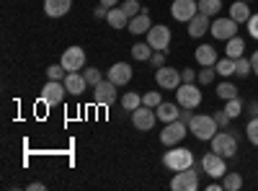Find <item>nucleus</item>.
<instances>
[{
	"label": "nucleus",
	"mask_w": 258,
	"mask_h": 191,
	"mask_svg": "<svg viewBox=\"0 0 258 191\" xmlns=\"http://www.w3.org/2000/svg\"><path fill=\"white\" fill-rule=\"evenodd\" d=\"M188 132L197 137L199 142H212V137L220 132V126H217V121H214V116L194 114L191 121H188Z\"/></svg>",
	"instance_id": "nucleus-1"
},
{
	"label": "nucleus",
	"mask_w": 258,
	"mask_h": 191,
	"mask_svg": "<svg viewBox=\"0 0 258 191\" xmlns=\"http://www.w3.org/2000/svg\"><path fill=\"white\" fill-rule=\"evenodd\" d=\"M176 103L181 106V109L194 111L202 103V88L197 86V83H181V86L176 88Z\"/></svg>",
	"instance_id": "nucleus-2"
},
{
	"label": "nucleus",
	"mask_w": 258,
	"mask_h": 191,
	"mask_svg": "<svg viewBox=\"0 0 258 191\" xmlns=\"http://www.w3.org/2000/svg\"><path fill=\"white\" fill-rule=\"evenodd\" d=\"M212 150L220 153L222 158H235V153H238V135H235L232 130L217 132L212 137Z\"/></svg>",
	"instance_id": "nucleus-3"
},
{
	"label": "nucleus",
	"mask_w": 258,
	"mask_h": 191,
	"mask_svg": "<svg viewBox=\"0 0 258 191\" xmlns=\"http://www.w3.org/2000/svg\"><path fill=\"white\" fill-rule=\"evenodd\" d=\"M163 165L170 168V171H183V168H191L194 165V153L188 150V147H176L173 150H168L163 155Z\"/></svg>",
	"instance_id": "nucleus-4"
},
{
	"label": "nucleus",
	"mask_w": 258,
	"mask_h": 191,
	"mask_svg": "<svg viewBox=\"0 0 258 191\" xmlns=\"http://www.w3.org/2000/svg\"><path fill=\"white\" fill-rule=\"evenodd\" d=\"M188 135V124L183 119H176V121H168L165 124V130L160 132V142L165 147H173L178 142H183V137Z\"/></svg>",
	"instance_id": "nucleus-5"
},
{
	"label": "nucleus",
	"mask_w": 258,
	"mask_h": 191,
	"mask_svg": "<svg viewBox=\"0 0 258 191\" xmlns=\"http://www.w3.org/2000/svg\"><path fill=\"white\" fill-rule=\"evenodd\" d=\"M170 188L173 191H197L199 188V171L197 168H183V171H176L173 181H170Z\"/></svg>",
	"instance_id": "nucleus-6"
},
{
	"label": "nucleus",
	"mask_w": 258,
	"mask_h": 191,
	"mask_svg": "<svg viewBox=\"0 0 258 191\" xmlns=\"http://www.w3.org/2000/svg\"><path fill=\"white\" fill-rule=\"evenodd\" d=\"M238 21L235 18H214L212 21V29H209V34L214 36V39H220V41H227V39H232V36H238Z\"/></svg>",
	"instance_id": "nucleus-7"
},
{
	"label": "nucleus",
	"mask_w": 258,
	"mask_h": 191,
	"mask_svg": "<svg viewBox=\"0 0 258 191\" xmlns=\"http://www.w3.org/2000/svg\"><path fill=\"white\" fill-rule=\"evenodd\" d=\"M227 158H222L220 153H207L204 158H202V168H204V173L207 176H212V178H222L225 173H227V163H225Z\"/></svg>",
	"instance_id": "nucleus-8"
},
{
	"label": "nucleus",
	"mask_w": 258,
	"mask_h": 191,
	"mask_svg": "<svg viewBox=\"0 0 258 191\" xmlns=\"http://www.w3.org/2000/svg\"><path fill=\"white\" fill-rule=\"evenodd\" d=\"M59 65L68 70V73H78L85 68V52L83 47H68L62 52V59H59Z\"/></svg>",
	"instance_id": "nucleus-9"
},
{
	"label": "nucleus",
	"mask_w": 258,
	"mask_h": 191,
	"mask_svg": "<svg viewBox=\"0 0 258 191\" xmlns=\"http://www.w3.org/2000/svg\"><path fill=\"white\" fill-rule=\"evenodd\" d=\"M116 83H111L109 78H106V80H101L98 83V86H93V101L98 103V106H111L114 101H116Z\"/></svg>",
	"instance_id": "nucleus-10"
},
{
	"label": "nucleus",
	"mask_w": 258,
	"mask_h": 191,
	"mask_svg": "<svg viewBox=\"0 0 258 191\" xmlns=\"http://www.w3.org/2000/svg\"><path fill=\"white\" fill-rule=\"evenodd\" d=\"M199 13V3L197 0H173V6H170V16L181 24H188V21Z\"/></svg>",
	"instance_id": "nucleus-11"
},
{
	"label": "nucleus",
	"mask_w": 258,
	"mask_h": 191,
	"mask_svg": "<svg viewBox=\"0 0 258 191\" xmlns=\"http://www.w3.org/2000/svg\"><path fill=\"white\" fill-rule=\"evenodd\" d=\"M155 80H158V86L163 88V91H176L178 86H181V73L176 70V68H168V65H163V68H158L155 70Z\"/></svg>",
	"instance_id": "nucleus-12"
},
{
	"label": "nucleus",
	"mask_w": 258,
	"mask_h": 191,
	"mask_svg": "<svg viewBox=\"0 0 258 191\" xmlns=\"http://www.w3.org/2000/svg\"><path fill=\"white\" fill-rule=\"evenodd\" d=\"M155 121H158V114H155V109H150V106H140V109H135L132 111V124L137 126L140 132H150L155 126Z\"/></svg>",
	"instance_id": "nucleus-13"
},
{
	"label": "nucleus",
	"mask_w": 258,
	"mask_h": 191,
	"mask_svg": "<svg viewBox=\"0 0 258 191\" xmlns=\"http://www.w3.org/2000/svg\"><path fill=\"white\" fill-rule=\"evenodd\" d=\"M147 44L153 47L155 52H165V49H168V44H170V29H168V26H163V24L153 26V29L147 31Z\"/></svg>",
	"instance_id": "nucleus-14"
},
{
	"label": "nucleus",
	"mask_w": 258,
	"mask_h": 191,
	"mask_svg": "<svg viewBox=\"0 0 258 191\" xmlns=\"http://www.w3.org/2000/svg\"><path fill=\"white\" fill-rule=\"evenodd\" d=\"M64 96H68V88H64L62 80H49L44 88H41V101L49 103V106H57L64 101Z\"/></svg>",
	"instance_id": "nucleus-15"
},
{
	"label": "nucleus",
	"mask_w": 258,
	"mask_h": 191,
	"mask_svg": "<svg viewBox=\"0 0 258 191\" xmlns=\"http://www.w3.org/2000/svg\"><path fill=\"white\" fill-rule=\"evenodd\" d=\"M106 78H109L111 83H116V86H126V83L132 80V68H129L126 62H116V65L109 68Z\"/></svg>",
	"instance_id": "nucleus-16"
},
{
	"label": "nucleus",
	"mask_w": 258,
	"mask_h": 191,
	"mask_svg": "<svg viewBox=\"0 0 258 191\" xmlns=\"http://www.w3.org/2000/svg\"><path fill=\"white\" fill-rule=\"evenodd\" d=\"M209 29H212V21H209V16H207V13H202V11L188 21V36H194V39L204 36Z\"/></svg>",
	"instance_id": "nucleus-17"
},
{
	"label": "nucleus",
	"mask_w": 258,
	"mask_h": 191,
	"mask_svg": "<svg viewBox=\"0 0 258 191\" xmlns=\"http://www.w3.org/2000/svg\"><path fill=\"white\" fill-rule=\"evenodd\" d=\"M73 8V0H44V13L49 18H62Z\"/></svg>",
	"instance_id": "nucleus-18"
},
{
	"label": "nucleus",
	"mask_w": 258,
	"mask_h": 191,
	"mask_svg": "<svg viewBox=\"0 0 258 191\" xmlns=\"http://www.w3.org/2000/svg\"><path fill=\"white\" fill-rule=\"evenodd\" d=\"M194 57H197V62L202 68H214V62H217V49H214L212 44H202L197 47V52H194Z\"/></svg>",
	"instance_id": "nucleus-19"
},
{
	"label": "nucleus",
	"mask_w": 258,
	"mask_h": 191,
	"mask_svg": "<svg viewBox=\"0 0 258 191\" xmlns=\"http://www.w3.org/2000/svg\"><path fill=\"white\" fill-rule=\"evenodd\" d=\"M126 29L132 31L135 36H140V34H147L150 29H153V21H150V13H147V11H142L140 16L129 18V26H126Z\"/></svg>",
	"instance_id": "nucleus-20"
},
{
	"label": "nucleus",
	"mask_w": 258,
	"mask_h": 191,
	"mask_svg": "<svg viewBox=\"0 0 258 191\" xmlns=\"http://www.w3.org/2000/svg\"><path fill=\"white\" fill-rule=\"evenodd\" d=\"M62 83H64V88H68V93H73V96H80L85 88H88V80H85V75H80V73H68V78H64Z\"/></svg>",
	"instance_id": "nucleus-21"
},
{
	"label": "nucleus",
	"mask_w": 258,
	"mask_h": 191,
	"mask_svg": "<svg viewBox=\"0 0 258 191\" xmlns=\"http://www.w3.org/2000/svg\"><path fill=\"white\" fill-rule=\"evenodd\" d=\"M155 114H158V119H160L163 124L176 121V119H181V106H178V103H168V101H163L158 109H155Z\"/></svg>",
	"instance_id": "nucleus-22"
},
{
	"label": "nucleus",
	"mask_w": 258,
	"mask_h": 191,
	"mask_svg": "<svg viewBox=\"0 0 258 191\" xmlns=\"http://www.w3.org/2000/svg\"><path fill=\"white\" fill-rule=\"evenodd\" d=\"M250 16H253V13H250V8H248L245 0H235V3L230 6V18H235L238 24H248Z\"/></svg>",
	"instance_id": "nucleus-23"
},
{
	"label": "nucleus",
	"mask_w": 258,
	"mask_h": 191,
	"mask_svg": "<svg viewBox=\"0 0 258 191\" xmlns=\"http://www.w3.org/2000/svg\"><path fill=\"white\" fill-rule=\"evenodd\" d=\"M106 21H109L111 29H126V26H129V16H126L121 8H111L109 16H106Z\"/></svg>",
	"instance_id": "nucleus-24"
},
{
	"label": "nucleus",
	"mask_w": 258,
	"mask_h": 191,
	"mask_svg": "<svg viewBox=\"0 0 258 191\" xmlns=\"http://www.w3.org/2000/svg\"><path fill=\"white\" fill-rule=\"evenodd\" d=\"M243 52H245V41H243V36H232V39H227V47H225V54H227V57L238 59V57H243Z\"/></svg>",
	"instance_id": "nucleus-25"
},
{
	"label": "nucleus",
	"mask_w": 258,
	"mask_h": 191,
	"mask_svg": "<svg viewBox=\"0 0 258 191\" xmlns=\"http://www.w3.org/2000/svg\"><path fill=\"white\" fill-rule=\"evenodd\" d=\"M153 47L147 44V41H137V44L132 47V57L137 59V62H150V57H153Z\"/></svg>",
	"instance_id": "nucleus-26"
},
{
	"label": "nucleus",
	"mask_w": 258,
	"mask_h": 191,
	"mask_svg": "<svg viewBox=\"0 0 258 191\" xmlns=\"http://www.w3.org/2000/svg\"><path fill=\"white\" fill-rule=\"evenodd\" d=\"M214 70H217V75H222V78H230V75H235V59L225 54L222 59H217V62H214Z\"/></svg>",
	"instance_id": "nucleus-27"
},
{
	"label": "nucleus",
	"mask_w": 258,
	"mask_h": 191,
	"mask_svg": "<svg viewBox=\"0 0 258 191\" xmlns=\"http://www.w3.org/2000/svg\"><path fill=\"white\" fill-rule=\"evenodd\" d=\"M222 188H225V191H238V188H243V176H240V173H225V176H222Z\"/></svg>",
	"instance_id": "nucleus-28"
},
{
	"label": "nucleus",
	"mask_w": 258,
	"mask_h": 191,
	"mask_svg": "<svg viewBox=\"0 0 258 191\" xmlns=\"http://www.w3.org/2000/svg\"><path fill=\"white\" fill-rule=\"evenodd\" d=\"M199 11L207 13L209 18L217 16V13L222 11V0H199Z\"/></svg>",
	"instance_id": "nucleus-29"
},
{
	"label": "nucleus",
	"mask_w": 258,
	"mask_h": 191,
	"mask_svg": "<svg viewBox=\"0 0 258 191\" xmlns=\"http://www.w3.org/2000/svg\"><path fill=\"white\" fill-rule=\"evenodd\" d=\"M217 96L222 98V101H230V98H238V88H235V83H220L217 86Z\"/></svg>",
	"instance_id": "nucleus-30"
},
{
	"label": "nucleus",
	"mask_w": 258,
	"mask_h": 191,
	"mask_svg": "<svg viewBox=\"0 0 258 191\" xmlns=\"http://www.w3.org/2000/svg\"><path fill=\"white\" fill-rule=\"evenodd\" d=\"M121 106H124V111H135V109H140V106H142L140 93H124V96H121Z\"/></svg>",
	"instance_id": "nucleus-31"
},
{
	"label": "nucleus",
	"mask_w": 258,
	"mask_h": 191,
	"mask_svg": "<svg viewBox=\"0 0 258 191\" xmlns=\"http://www.w3.org/2000/svg\"><path fill=\"white\" fill-rule=\"evenodd\" d=\"M250 73H253L250 57H238V59H235V75H238V78H248Z\"/></svg>",
	"instance_id": "nucleus-32"
},
{
	"label": "nucleus",
	"mask_w": 258,
	"mask_h": 191,
	"mask_svg": "<svg viewBox=\"0 0 258 191\" xmlns=\"http://www.w3.org/2000/svg\"><path fill=\"white\" fill-rule=\"evenodd\" d=\"M119 8H121V11H124L129 18H135V16H140V13H142V8H140V0H124V3H121Z\"/></svg>",
	"instance_id": "nucleus-33"
},
{
	"label": "nucleus",
	"mask_w": 258,
	"mask_h": 191,
	"mask_svg": "<svg viewBox=\"0 0 258 191\" xmlns=\"http://www.w3.org/2000/svg\"><path fill=\"white\" fill-rule=\"evenodd\" d=\"M245 137L250 140V145L258 147V116H253V119L248 121V126H245Z\"/></svg>",
	"instance_id": "nucleus-34"
},
{
	"label": "nucleus",
	"mask_w": 258,
	"mask_h": 191,
	"mask_svg": "<svg viewBox=\"0 0 258 191\" xmlns=\"http://www.w3.org/2000/svg\"><path fill=\"white\" fill-rule=\"evenodd\" d=\"M225 111H227L232 119H235V116H240V114H243V101H240V98H230L227 106H225Z\"/></svg>",
	"instance_id": "nucleus-35"
},
{
	"label": "nucleus",
	"mask_w": 258,
	"mask_h": 191,
	"mask_svg": "<svg viewBox=\"0 0 258 191\" xmlns=\"http://www.w3.org/2000/svg\"><path fill=\"white\" fill-rule=\"evenodd\" d=\"M142 103H145V106H150V109H158V106L163 103V98H160V93H158V91H150V93H145V96H142Z\"/></svg>",
	"instance_id": "nucleus-36"
},
{
	"label": "nucleus",
	"mask_w": 258,
	"mask_h": 191,
	"mask_svg": "<svg viewBox=\"0 0 258 191\" xmlns=\"http://www.w3.org/2000/svg\"><path fill=\"white\" fill-rule=\"evenodd\" d=\"M83 75H85V80H88V86H98V83L103 80L98 68H88V70H83Z\"/></svg>",
	"instance_id": "nucleus-37"
},
{
	"label": "nucleus",
	"mask_w": 258,
	"mask_h": 191,
	"mask_svg": "<svg viewBox=\"0 0 258 191\" xmlns=\"http://www.w3.org/2000/svg\"><path fill=\"white\" fill-rule=\"evenodd\" d=\"M47 78L49 80H64L68 78V70H64L62 65H52V68H47Z\"/></svg>",
	"instance_id": "nucleus-38"
},
{
	"label": "nucleus",
	"mask_w": 258,
	"mask_h": 191,
	"mask_svg": "<svg viewBox=\"0 0 258 191\" xmlns=\"http://www.w3.org/2000/svg\"><path fill=\"white\" fill-rule=\"evenodd\" d=\"M214 78H217V70H214V68H202V73H199V83H202V86H209Z\"/></svg>",
	"instance_id": "nucleus-39"
},
{
	"label": "nucleus",
	"mask_w": 258,
	"mask_h": 191,
	"mask_svg": "<svg viewBox=\"0 0 258 191\" xmlns=\"http://www.w3.org/2000/svg\"><path fill=\"white\" fill-rule=\"evenodd\" d=\"M214 121H217V126H222V130H225V126H230V121H232V116L222 109V111H214Z\"/></svg>",
	"instance_id": "nucleus-40"
},
{
	"label": "nucleus",
	"mask_w": 258,
	"mask_h": 191,
	"mask_svg": "<svg viewBox=\"0 0 258 191\" xmlns=\"http://www.w3.org/2000/svg\"><path fill=\"white\" fill-rule=\"evenodd\" d=\"M245 26H248V34H250L253 39H258V13H253V16L248 18Z\"/></svg>",
	"instance_id": "nucleus-41"
},
{
	"label": "nucleus",
	"mask_w": 258,
	"mask_h": 191,
	"mask_svg": "<svg viewBox=\"0 0 258 191\" xmlns=\"http://www.w3.org/2000/svg\"><path fill=\"white\" fill-rule=\"evenodd\" d=\"M181 78H183V83H197V80H199V75L194 73L191 68H183V70H181Z\"/></svg>",
	"instance_id": "nucleus-42"
},
{
	"label": "nucleus",
	"mask_w": 258,
	"mask_h": 191,
	"mask_svg": "<svg viewBox=\"0 0 258 191\" xmlns=\"http://www.w3.org/2000/svg\"><path fill=\"white\" fill-rule=\"evenodd\" d=\"M150 62L155 65V70L158 68H163L165 65V52H153V57H150Z\"/></svg>",
	"instance_id": "nucleus-43"
},
{
	"label": "nucleus",
	"mask_w": 258,
	"mask_h": 191,
	"mask_svg": "<svg viewBox=\"0 0 258 191\" xmlns=\"http://www.w3.org/2000/svg\"><path fill=\"white\" fill-rule=\"evenodd\" d=\"M109 11H111V8H106V6L101 3V6H98L93 13H96V18H106V16H109Z\"/></svg>",
	"instance_id": "nucleus-44"
},
{
	"label": "nucleus",
	"mask_w": 258,
	"mask_h": 191,
	"mask_svg": "<svg viewBox=\"0 0 258 191\" xmlns=\"http://www.w3.org/2000/svg\"><path fill=\"white\" fill-rule=\"evenodd\" d=\"M250 68H253V73L258 75V52H253V54H250Z\"/></svg>",
	"instance_id": "nucleus-45"
},
{
	"label": "nucleus",
	"mask_w": 258,
	"mask_h": 191,
	"mask_svg": "<svg viewBox=\"0 0 258 191\" xmlns=\"http://www.w3.org/2000/svg\"><path fill=\"white\" fill-rule=\"evenodd\" d=\"M29 188H31V191H44L47 186H44V183H39V181H34V183H29Z\"/></svg>",
	"instance_id": "nucleus-46"
},
{
	"label": "nucleus",
	"mask_w": 258,
	"mask_h": 191,
	"mask_svg": "<svg viewBox=\"0 0 258 191\" xmlns=\"http://www.w3.org/2000/svg\"><path fill=\"white\" fill-rule=\"evenodd\" d=\"M101 3H103L106 8H114V6H119V0H101Z\"/></svg>",
	"instance_id": "nucleus-47"
},
{
	"label": "nucleus",
	"mask_w": 258,
	"mask_h": 191,
	"mask_svg": "<svg viewBox=\"0 0 258 191\" xmlns=\"http://www.w3.org/2000/svg\"><path fill=\"white\" fill-rule=\"evenodd\" d=\"M220 188H222V183H209L207 186V191H220Z\"/></svg>",
	"instance_id": "nucleus-48"
},
{
	"label": "nucleus",
	"mask_w": 258,
	"mask_h": 191,
	"mask_svg": "<svg viewBox=\"0 0 258 191\" xmlns=\"http://www.w3.org/2000/svg\"><path fill=\"white\" fill-rule=\"evenodd\" d=\"M245 3H250V0H245Z\"/></svg>",
	"instance_id": "nucleus-49"
}]
</instances>
